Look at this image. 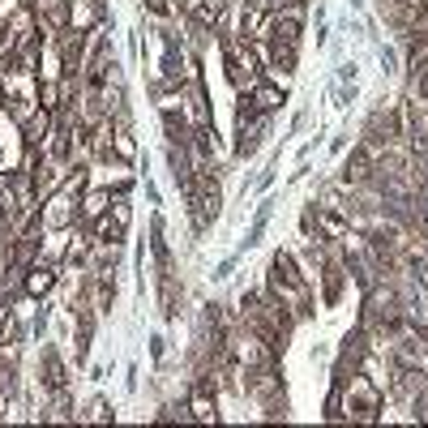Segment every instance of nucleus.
I'll use <instances>...</instances> for the list:
<instances>
[{"mask_svg": "<svg viewBox=\"0 0 428 428\" xmlns=\"http://www.w3.org/2000/svg\"><path fill=\"white\" fill-rule=\"evenodd\" d=\"M26 133H31V142H43V133H47V116H35Z\"/></svg>", "mask_w": 428, "mask_h": 428, "instance_id": "5", "label": "nucleus"}, {"mask_svg": "<svg viewBox=\"0 0 428 428\" xmlns=\"http://www.w3.org/2000/svg\"><path fill=\"white\" fill-rule=\"evenodd\" d=\"M116 150H120V159H133V142H129V133H116Z\"/></svg>", "mask_w": 428, "mask_h": 428, "instance_id": "6", "label": "nucleus"}, {"mask_svg": "<svg viewBox=\"0 0 428 428\" xmlns=\"http://www.w3.org/2000/svg\"><path fill=\"white\" fill-rule=\"evenodd\" d=\"M279 103H283V90H279V86H257V90H253V108H257V112H274Z\"/></svg>", "mask_w": 428, "mask_h": 428, "instance_id": "1", "label": "nucleus"}, {"mask_svg": "<svg viewBox=\"0 0 428 428\" xmlns=\"http://www.w3.org/2000/svg\"><path fill=\"white\" fill-rule=\"evenodd\" d=\"M52 283H56V274L43 266V270H31V279H26V291H31V296H43V291H52Z\"/></svg>", "mask_w": 428, "mask_h": 428, "instance_id": "2", "label": "nucleus"}, {"mask_svg": "<svg viewBox=\"0 0 428 428\" xmlns=\"http://www.w3.org/2000/svg\"><path fill=\"white\" fill-rule=\"evenodd\" d=\"M193 416H201V420H210V416H214V411H210V398H206V394H197V398H193Z\"/></svg>", "mask_w": 428, "mask_h": 428, "instance_id": "4", "label": "nucleus"}, {"mask_svg": "<svg viewBox=\"0 0 428 428\" xmlns=\"http://www.w3.org/2000/svg\"><path fill=\"white\" fill-rule=\"evenodd\" d=\"M103 206H108V193H90L82 210H86V219H94V214H99V210H103Z\"/></svg>", "mask_w": 428, "mask_h": 428, "instance_id": "3", "label": "nucleus"}]
</instances>
